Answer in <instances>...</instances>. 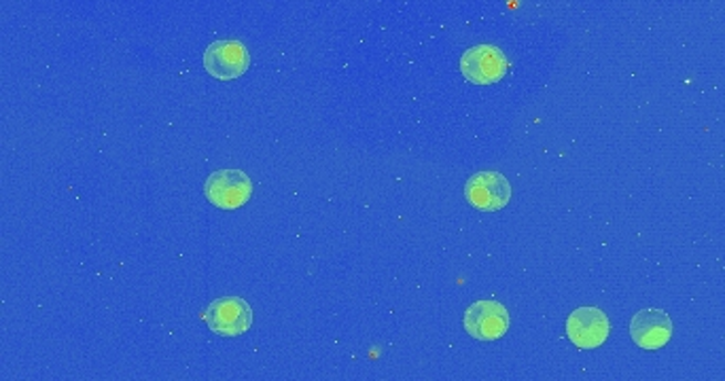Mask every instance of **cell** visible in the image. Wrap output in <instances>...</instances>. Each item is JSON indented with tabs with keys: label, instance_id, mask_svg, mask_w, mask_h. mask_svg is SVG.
<instances>
[{
	"label": "cell",
	"instance_id": "6da1fadb",
	"mask_svg": "<svg viewBox=\"0 0 725 381\" xmlns=\"http://www.w3.org/2000/svg\"><path fill=\"white\" fill-rule=\"evenodd\" d=\"M509 71V60L496 45H477L463 53L461 73L473 85H493Z\"/></svg>",
	"mask_w": 725,
	"mask_h": 381
},
{
	"label": "cell",
	"instance_id": "7a4b0ae2",
	"mask_svg": "<svg viewBox=\"0 0 725 381\" xmlns=\"http://www.w3.org/2000/svg\"><path fill=\"white\" fill-rule=\"evenodd\" d=\"M208 202L221 210H238L251 200L253 182L242 170H217L204 184Z\"/></svg>",
	"mask_w": 725,
	"mask_h": 381
},
{
	"label": "cell",
	"instance_id": "3957f363",
	"mask_svg": "<svg viewBox=\"0 0 725 381\" xmlns=\"http://www.w3.org/2000/svg\"><path fill=\"white\" fill-rule=\"evenodd\" d=\"M208 329L221 337H238L253 327V309L240 297H223L208 305Z\"/></svg>",
	"mask_w": 725,
	"mask_h": 381
},
{
	"label": "cell",
	"instance_id": "277c9868",
	"mask_svg": "<svg viewBox=\"0 0 725 381\" xmlns=\"http://www.w3.org/2000/svg\"><path fill=\"white\" fill-rule=\"evenodd\" d=\"M465 330L477 341H496L509 330V311L498 301H477L466 307Z\"/></svg>",
	"mask_w": 725,
	"mask_h": 381
},
{
	"label": "cell",
	"instance_id": "5b68a950",
	"mask_svg": "<svg viewBox=\"0 0 725 381\" xmlns=\"http://www.w3.org/2000/svg\"><path fill=\"white\" fill-rule=\"evenodd\" d=\"M609 318L600 307H577L567 318V335L579 350H596L609 339Z\"/></svg>",
	"mask_w": 725,
	"mask_h": 381
},
{
	"label": "cell",
	"instance_id": "8992f818",
	"mask_svg": "<svg viewBox=\"0 0 725 381\" xmlns=\"http://www.w3.org/2000/svg\"><path fill=\"white\" fill-rule=\"evenodd\" d=\"M465 198L482 212H496L512 200V184L501 172H477L466 180Z\"/></svg>",
	"mask_w": 725,
	"mask_h": 381
},
{
	"label": "cell",
	"instance_id": "52a82bcc",
	"mask_svg": "<svg viewBox=\"0 0 725 381\" xmlns=\"http://www.w3.org/2000/svg\"><path fill=\"white\" fill-rule=\"evenodd\" d=\"M251 66V53L240 41H214L204 51V68L219 81H232Z\"/></svg>",
	"mask_w": 725,
	"mask_h": 381
},
{
	"label": "cell",
	"instance_id": "ba28073f",
	"mask_svg": "<svg viewBox=\"0 0 725 381\" xmlns=\"http://www.w3.org/2000/svg\"><path fill=\"white\" fill-rule=\"evenodd\" d=\"M630 337L643 350H649V352L660 350L673 337V320L666 311H662L658 307L641 309L639 314H634V318L630 322Z\"/></svg>",
	"mask_w": 725,
	"mask_h": 381
}]
</instances>
